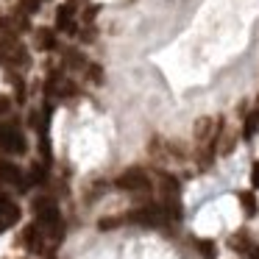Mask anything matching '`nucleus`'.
Wrapping results in <instances>:
<instances>
[{"label":"nucleus","mask_w":259,"mask_h":259,"mask_svg":"<svg viewBox=\"0 0 259 259\" xmlns=\"http://www.w3.org/2000/svg\"><path fill=\"white\" fill-rule=\"evenodd\" d=\"M6 25H9V20L3 17V14H0V28H6Z\"/></svg>","instance_id":"412c9836"},{"label":"nucleus","mask_w":259,"mask_h":259,"mask_svg":"<svg viewBox=\"0 0 259 259\" xmlns=\"http://www.w3.org/2000/svg\"><path fill=\"white\" fill-rule=\"evenodd\" d=\"M248 245H251V242H248V237H245V234H234V237H231V248H234V251L245 253V251H248Z\"/></svg>","instance_id":"4468645a"},{"label":"nucleus","mask_w":259,"mask_h":259,"mask_svg":"<svg viewBox=\"0 0 259 259\" xmlns=\"http://www.w3.org/2000/svg\"><path fill=\"white\" fill-rule=\"evenodd\" d=\"M117 187L128 192H145L151 190V179H148V173L142 167H128L117 176Z\"/></svg>","instance_id":"7ed1b4c3"},{"label":"nucleus","mask_w":259,"mask_h":259,"mask_svg":"<svg viewBox=\"0 0 259 259\" xmlns=\"http://www.w3.org/2000/svg\"><path fill=\"white\" fill-rule=\"evenodd\" d=\"M251 181H253V187H259V162L253 164V173H251Z\"/></svg>","instance_id":"aec40b11"},{"label":"nucleus","mask_w":259,"mask_h":259,"mask_svg":"<svg viewBox=\"0 0 259 259\" xmlns=\"http://www.w3.org/2000/svg\"><path fill=\"white\" fill-rule=\"evenodd\" d=\"M0 151L6 153H25V137L17 128L0 125Z\"/></svg>","instance_id":"20e7f679"},{"label":"nucleus","mask_w":259,"mask_h":259,"mask_svg":"<svg viewBox=\"0 0 259 259\" xmlns=\"http://www.w3.org/2000/svg\"><path fill=\"white\" fill-rule=\"evenodd\" d=\"M0 64H9V67H28L31 56L14 36H0Z\"/></svg>","instance_id":"f03ea898"},{"label":"nucleus","mask_w":259,"mask_h":259,"mask_svg":"<svg viewBox=\"0 0 259 259\" xmlns=\"http://www.w3.org/2000/svg\"><path fill=\"white\" fill-rule=\"evenodd\" d=\"M245 259H259V245H248V251H245Z\"/></svg>","instance_id":"6ab92c4d"},{"label":"nucleus","mask_w":259,"mask_h":259,"mask_svg":"<svg viewBox=\"0 0 259 259\" xmlns=\"http://www.w3.org/2000/svg\"><path fill=\"white\" fill-rule=\"evenodd\" d=\"M240 203H242V209H245L248 218L256 214V198H253V192H240Z\"/></svg>","instance_id":"f8f14e48"},{"label":"nucleus","mask_w":259,"mask_h":259,"mask_svg":"<svg viewBox=\"0 0 259 259\" xmlns=\"http://www.w3.org/2000/svg\"><path fill=\"white\" fill-rule=\"evenodd\" d=\"M20 206L12 201V198H6V195H0V231H6V229H12L14 223L20 220Z\"/></svg>","instance_id":"39448f33"},{"label":"nucleus","mask_w":259,"mask_h":259,"mask_svg":"<svg viewBox=\"0 0 259 259\" xmlns=\"http://www.w3.org/2000/svg\"><path fill=\"white\" fill-rule=\"evenodd\" d=\"M31 181H45V170H42L39 164H34V167H31Z\"/></svg>","instance_id":"f3484780"},{"label":"nucleus","mask_w":259,"mask_h":259,"mask_svg":"<svg viewBox=\"0 0 259 259\" xmlns=\"http://www.w3.org/2000/svg\"><path fill=\"white\" fill-rule=\"evenodd\" d=\"M87 75H90V81H95V84L103 81V70L98 67V64H90V67H87Z\"/></svg>","instance_id":"dca6fc26"},{"label":"nucleus","mask_w":259,"mask_h":259,"mask_svg":"<svg viewBox=\"0 0 259 259\" xmlns=\"http://www.w3.org/2000/svg\"><path fill=\"white\" fill-rule=\"evenodd\" d=\"M56 28L67 31V34H75V23H73V6H62L56 12Z\"/></svg>","instance_id":"0eeeda50"},{"label":"nucleus","mask_w":259,"mask_h":259,"mask_svg":"<svg viewBox=\"0 0 259 259\" xmlns=\"http://www.w3.org/2000/svg\"><path fill=\"white\" fill-rule=\"evenodd\" d=\"M23 240H25V245H28L31 248V251H39V248H42V229H39V226H28V229H25V237H23Z\"/></svg>","instance_id":"1a4fd4ad"},{"label":"nucleus","mask_w":259,"mask_h":259,"mask_svg":"<svg viewBox=\"0 0 259 259\" xmlns=\"http://www.w3.org/2000/svg\"><path fill=\"white\" fill-rule=\"evenodd\" d=\"M36 48L39 51H53L56 48V34L51 28H36Z\"/></svg>","instance_id":"6e6552de"},{"label":"nucleus","mask_w":259,"mask_h":259,"mask_svg":"<svg viewBox=\"0 0 259 259\" xmlns=\"http://www.w3.org/2000/svg\"><path fill=\"white\" fill-rule=\"evenodd\" d=\"M9 109H12V98H6V95H0V114H6Z\"/></svg>","instance_id":"a211bd4d"},{"label":"nucleus","mask_w":259,"mask_h":259,"mask_svg":"<svg viewBox=\"0 0 259 259\" xmlns=\"http://www.w3.org/2000/svg\"><path fill=\"white\" fill-rule=\"evenodd\" d=\"M0 184H20L25 190V181H23V173H20V167L14 162H0Z\"/></svg>","instance_id":"423d86ee"},{"label":"nucleus","mask_w":259,"mask_h":259,"mask_svg":"<svg viewBox=\"0 0 259 259\" xmlns=\"http://www.w3.org/2000/svg\"><path fill=\"white\" fill-rule=\"evenodd\" d=\"M195 245H198V251H201V256L203 259H214L218 256V245H214V240H195Z\"/></svg>","instance_id":"9b49d317"},{"label":"nucleus","mask_w":259,"mask_h":259,"mask_svg":"<svg viewBox=\"0 0 259 259\" xmlns=\"http://www.w3.org/2000/svg\"><path fill=\"white\" fill-rule=\"evenodd\" d=\"M34 212H36V226L42 231H48L53 237H62V214H59L56 203L42 198V201L34 203Z\"/></svg>","instance_id":"f257e3e1"},{"label":"nucleus","mask_w":259,"mask_h":259,"mask_svg":"<svg viewBox=\"0 0 259 259\" xmlns=\"http://www.w3.org/2000/svg\"><path fill=\"white\" fill-rule=\"evenodd\" d=\"M125 218H101V223H98V229L101 231H109V229H114V226H120Z\"/></svg>","instance_id":"2eb2a0df"},{"label":"nucleus","mask_w":259,"mask_h":259,"mask_svg":"<svg viewBox=\"0 0 259 259\" xmlns=\"http://www.w3.org/2000/svg\"><path fill=\"white\" fill-rule=\"evenodd\" d=\"M67 64H70V67H75V70H81V67H87V59L81 56L78 51H67Z\"/></svg>","instance_id":"ddd939ff"},{"label":"nucleus","mask_w":259,"mask_h":259,"mask_svg":"<svg viewBox=\"0 0 259 259\" xmlns=\"http://www.w3.org/2000/svg\"><path fill=\"white\" fill-rule=\"evenodd\" d=\"M259 131V109H253V112L245 114V125H242V137L245 140H251L253 134Z\"/></svg>","instance_id":"9d476101"}]
</instances>
